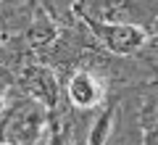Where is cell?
<instances>
[{"label":"cell","instance_id":"cell-1","mask_svg":"<svg viewBox=\"0 0 158 145\" xmlns=\"http://www.w3.org/2000/svg\"><path fill=\"white\" fill-rule=\"evenodd\" d=\"M87 21L95 29V34L103 40V45L111 53H116V56H132V53H137L148 42V32L142 27H137V24H127V21L100 24V21H92V19H87Z\"/></svg>","mask_w":158,"mask_h":145},{"label":"cell","instance_id":"cell-2","mask_svg":"<svg viewBox=\"0 0 158 145\" xmlns=\"http://www.w3.org/2000/svg\"><path fill=\"white\" fill-rule=\"evenodd\" d=\"M103 84L95 74L90 71H77L69 79V100L79 108H92L103 100Z\"/></svg>","mask_w":158,"mask_h":145},{"label":"cell","instance_id":"cell-3","mask_svg":"<svg viewBox=\"0 0 158 145\" xmlns=\"http://www.w3.org/2000/svg\"><path fill=\"white\" fill-rule=\"evenodd\" d=\"M27 84H29L32 95L40 103H45L48 108L56 106V100H58V82H56V77H53L50 69H45V66L29 69L27 71Z\"/></svg>","mask_w":158,"mask_h":145},{"label":"cell","instance_id":"cell-4","mask_svg":"<svg viewBox=\"0 0 158 145\" xmlns=\"http://www.w3.org/2000/svg\"><path fill=\"white\" fill-rule=\"evenodd\" d=\"M113 122H116V106H108L106 111L95 119V124H92L90 134H87V145H106L108 137H111Z\"/></svg>","mask_w":158,"mask_h":145},{"label":"cell","instance_id":"cell-5","mask_svg":"<svg viewBox=\"0 0 158 145\" xmlns=\"http://www.w3.org/2000/svg\"><path fill=\"white\" fill-rule=\"evenodd\" d=\"M48 145H71V137H69V132H63V127H61V124H53Z\"/></svg>","mask_w":158,"mask_h":145},{"label":"cell","instance_id":"cell-6","mask_svg":"<svg viewBox=\"0 0 158 145\" xmlns=\"http://www.w3.org/2000/svg\"><path fill=\"white\" fill-rule=\"evenodd\" d=\"M11 87V74L6 69H0V108H3V100H6V92Z\"/></svg>","mask_w":158,"mask_h":145},{"label":"cell","instance_id":"cell-7","mask_svg":"<svg viewBox=\"0 0 158 145\" xmlns=\"http://www.w3.org/2000/svg\"><path fill=\"white\" fill-rule=\"evenodd\" d=\"M153 34H156V37H158V19H156V21H153Z\"/></svg>","mask_w":158,"mask_h":145},{"label":"cell","instance_id":"cell-8","mask_svg":"<svg viewBox=\"0 0 158 145\" xmlns=\"http://www.w3.org/2000/svg\"><path fill=\"white\" fill-rule=\"evenodd\" d=\"M0 145H11V143H6V140H3V143H0Z\"/></svg>","mask_w":158,"mask_h":145},{"label":"cell","instance_id":"cell-9","mask_svg":"<svg viewBox=\"0 0 158 145\" xmlns=\"http://www.w3.org/2000/svg\"><path fill=\"white\" fill-rule=\"evenodd\" d=\"M6 3H11V0H6Z\"/></svg>","mask_w":158,"mask_h":145}]
</instances>
